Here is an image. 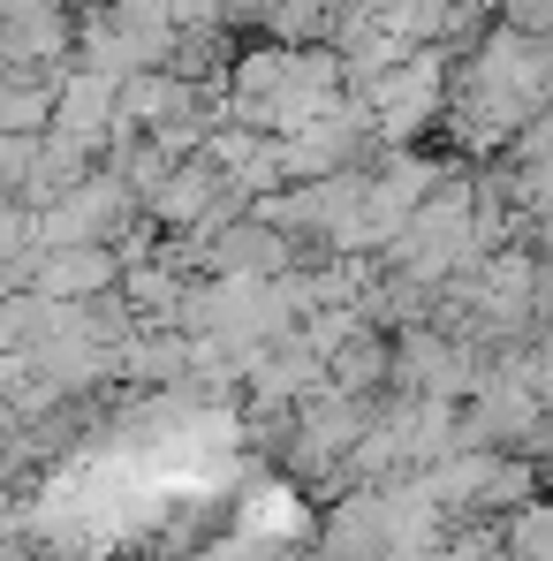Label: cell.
Returning a JSON list of instances; mask_svg holds the SVG:
<instances>
[{"label":"cell","instance_id":"obj_2","mask_svg":"<svg viewBox=\"0 0 553 561\" xmlns=\"http://www.w3.org/2000/svg\"><path fill=\"white\" fill-rule=\"evenodd\" d=\"M114 280H122L114 243H61V251H38V266H31V288L54 296V304H92Z\"/></svg>","mask_w":553,"mask_h":561},{"label":"cell","instance_id":"obj_3","mask_svg":"<svg viewBox=\"0 0 553 561\" xmlns=\"http://www.w3.org/2000/svg\"><path fill=\"white\" fill-rule=\"evenodd\" d=\"M500 23L523 38H553V0H500Z\"/></svg>","mask_w":553,"mask_h":561},{"label":"cell","instance_id":"obj_1","mask_svg":"<svg viewBox=\"0 0 553 561\" xmlns=\"http://www.w3.org/2000/svg\"><path fill=\"white\" fill-rule=\"evenodd\" d=\"M371 106V122H379V145H410L448 99H456V84H448V46H417L410 61H394L379 84H365L357 92Z\"/></svg>","mask_w":553,"mask_h":561}]
</instances>
